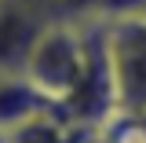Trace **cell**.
I'll return each instance as SVG.
<instances>
[{
	"instance_id": "6da1fadb",
	"label": "cell",
	"mask_w": 146,
	"mask_h": 143,
	"mask_svg": "<svg viewBox=\"0 0 146 143\" xmlns=\"http://www.w3.org/2000/svg\"><path fill=\"white\" fill-rule=\"evenodd\" d=\"M106 62L117 107L146 110V15L106 22Z\"/></svg>"
},
{
	"instance_id": "7a4b0ae2",
	"label": "cell",
	"mask_w": 146,
	"mask_h": 143,
	"mask_svg": "<svg viewBox=\"0 0 146 143\" xmlns=\"http://www.w3.org/2000/svg\"><path fill=\"white\" fill-rule=\"evenodd\" d=\"M48 22H51L48 15H40L18 0H0V77L26 70Z\"/></svg>"
},
{
	"instance_id": "3957f363",
	"label": "cell",
	"mask_w": 146,
	"mask_h": 143,
	"mask_svg": "<svg viewBox=\"0 0 146 143\" xmlns=\"http://www.w3.org/2000/svg\"><path fill=\"white\" fill-rule=\"evenodd\" d=\"M44 107H55V103H48L22 73L0 77V128L11 132L15 125H22L26 117H33L36 110H44Z\"/></svg>"
},
{
	"instance_id": "277c9868",
	"label": "cell",
	"mask_w": 146,
	"mask_h": 143,
	"mask_svg": "<svg viewBox=\"0 0 146 143\" xmlns=\"http://www.w3.org/2000/svg\"><path fill=\"white\" fill-rule=\"evenodd\" d=\"M55 110L58 107H44L33 117H26L22 125H15L11 128V143H66V132L55 121Z\"/></svg>"
},
{
	"instance_id": "5b68a950",
	"label": "cell",
	"mask_w": 146,
	"mask_h": 143,
	"mask_svg": "<svg viewBox=\"0 0 146 143\" xmlns=\"http://www.w3.org/2000/svg\"><path fill=\"white\" fill-rule=\"evenodd\" d=\"M18 4H26V7H33L48 18H58V7H62V0H18Z\"/></svg>"
},
{
	"instance_id": "8992f818",
	"label": "cell",
	"mask_w": 146,
	"mask_h": 143,
	"mask_svg": "<svg viewBox=\"0 0 146 143\" xmlns=\"http://www.w3.org/2000/svg\"><path fill=\"white\" fill-rule=\"evenodd\" d=\"M0 143H11V132L7 128H0Z\"/></svg>"
}]
</instances>
